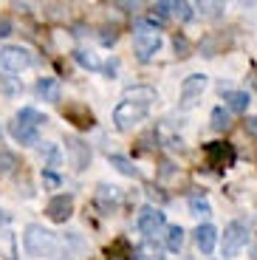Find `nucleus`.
Instances as JSON below:
<instances>
[{
	"mask_svg": "<svg viewBox=\"0 0 257 260\" xmlns=\"http://www.w3.org/2000/svg\"><path fill=\"white\" fill-rule=\"evenodd\" d=\"M43 122H45V116L37 108H20L14 122L9 124V133L20 144H37L40 142V124Z\"/></svg>",
	"mask_w": 257,
	"mask_h": 260,
	"instance_id": "f257e3e1",
	"label": "nucleus"
},
{
	"mask_svg": "<svg viewBox=\"0 0 257 260\" xmlns=\"http://www.w3.org/2000/svg\"><path fill=\"white\" fill-rule=\"evenodd\" d=\"M23 246L31 257H51L57 252V238L40 223H28L26 232H23Z\"/></svg>",
	"mask_w": 257,
	"mask_h": 260,
	"instance_id": "f03ea898",
	"label": "nucleus"
},
{
	"mask_svg": "<svg viewBox=\"0 0 257 260\" xmlns=\"http://www.w3.org/2000/svg\"><path fill=\"white\" fill-rule=\"evenodd\" d=\"M133 31H136V34H133L136 54H139V59H142V62H147L153 54H158V48H161V34L155 31L150 23H139Z\"/></svg>",
	"mask_w": 257,
	"mask_h": 260,
	"instance_id": "7ed1b4c3",
	"label": "nucleus"
},
{
	"mask_svg": "<svg viewBox=\"0 0 257 260\" xmlns=\"http://www.w3.org/2000/svg\"><path fill=\"white\" fill-rule=\"evenodd\" d=\"M204 156H206V164L215 173H223V170L235 167L238 153H235V147L229 142H209V144H204Z\"/></svg>",
	"mask_w": 257,
	"mask_h": 260,
	"instance_id": "20e7f679",
	"label": "nucleus"
},
{
	"mask_svg": "<svg viewBox=\"0 0 257 260\" xmlns=\"http://www.w3.org/2000/svg\"><path fill=\"white\" fill-rule=\"evenodd\" d=\"M147 105H139V102H119L116 105V111H113V124L119 130H133L139 122H144L147 119Z\"/></svg>",
	"mask_w": 257,
	"mask_h": 260,
	"instance_id": "39448f33",
	"label": "nucleus"
},
{
	"mask_svg": "<svg viewBox=\"0 0 257 260\" xmlns=\"http://www.w3.org/2000/svg\"><path fill=\"white\" fill-rule=\"evenodd\" d=\"M246 241H249L246 223L243 221H232L229 226L223 229V235H220V254H223V257H235V254L246 246Z\"/></svg>",
	"mask_w": 257,
	"mask_h": 260,
	"instance_id": "423d86ee",
	"label": "nucleus"
},
{
	"mask_svg": "<svg viewBox=\"0 0 257 260\" xmlns=\"http://www.w3.org/2000/svg\"><path fill=\"white\" fill-rule=\"evenodd\" d=\"M34 57L28 48H20V46H3L0 48V65L6 68L9 74H20L26 71V68H31Z\"/></svg>",
	"mask_w": 257,
	"mask_h": 260,
	"instance_id": "0eeeda50",
	"label": "nucleus"
},
{
	"mask_svg": "<svg viewBox=\"0 0 257 260\" xmlns=\"http://www.w3.org/2000/svg\"><path fill=\"white\" fill-rule=\"evenodd\" d=\"M62 116H65V122H71L77 130H90L97 124V116H93V111L85 102H65Z\"/></svg>",
	"mask_w": 257,
	"mask_h": 260,
	"instance_id": "6e6552de",
	"label": "nucleus"
},
{
	"mask_svg": "<svg viewBox=\"0 0 257 260\" xmlns=\"http://www.w3.org/2000/svg\"><path fill=\"white\" fill-rule=\"evenodd\" d=\"M206 88V77L204 74H192L181 82V108H195Z\"/></svg>",
	"mask_w": 257,
	"mask_h": 260,
	"instance_id": "1a4fd4ad",
	"label": "nucleus"
},
{
	"mask_svg": "<svg viewBox=\"0 0 257 260\" xmlns=\"http://www.w3.org/2000/svg\"><path fill=\"white\" fill-rule=\"evenodd\" d=\"M45 215H48L54 223H65L74 215V198L71 195H65V192L54 195L51 201L45 204Z\"/></svg>",
	"mask_w": 257,
	"mask_h": 260,
	"instance_id": "9d476101",
	"label": "nucleus"
},
{
	"mask_svg": "<svg viewBox=\"0 0 257 260\" xmlns=\"http://www.w3.org/2000/svg\"><path fill=\"white\" fill-rule=\"evenodd\" d=\"M136 226H139V232H142V235L153 238V235L164 226V212L155 209V207H144L142 212H139V218H136Z\"/></svg>",
	"mask_w": 257,
	"mask_h": 260,
	"instance_id": "9b49d317",
	"label": "nucleus"
},
{
	"mask_svg": "<svg viewBox=\"0 0 257 260\" xmlns=\"http://www.w3.org/2000/svg\"><path fill=\"white\" fill-rule=\"evenodd\" d=\"M65 153H68V158H71L74 170H85L90 164V147L82 142V139H77V136L65 139Z\"/></svg>",
	"mask_w": 257,
	"mask_h": 260,
	"instance_id": "f8f14e48",
	"label": "nucleus"
},
{
	"mask_svg": "<svg viewBox=\"0 0 257 260\" xmlns=\"http://www.w3.org/2000/svg\"><path fill=\"white\" fill-rule=\"evenodd\" d=\"M34 91H37V96L45 99V102H59V96H62V85H59V79H54V77H43V79H37Z\"/></svg>",
	"mask_w": 257,
	"mask_h": 260,
	"instance_id": "ddd939ff",
	"label": "nucleus"
},
{
	"mask_svg": "<svg viewBox=\"0 0 257 260\" xmlns=\"http://www.w3.org/2000/svg\"><path fill=\"white\" fill-rule=\"evenodd\" d=\"M105 260H136L133 246H130L127 238H116L105 246Z\"/></svg>",
	"mask_w": 257,
	"mask_h": 260,
	"instance_id": "4468645a",
	"label": "nucleus"
},
{
	"mask_svg": "<svg viewBox=\"0 0 257 260\" xmlns=\"http://www.w3.org/2000/svg\"><path fill=\"white\" fill-rule=\"evenodd\" d=\"M218 238H220V235H218V229H215L212 223H204V226L195 229V243H198V249H201L204 254L212 252L215 243H218Z\"/></svg>",
	"mask_w": 257,
	"mask_h": 260,
	"instance_id": "2eb2a0df",
	"label": "nucleus"
},
{
	"mask_svg": "<svg viewBox=\"0 0 257 260\" xmlns=\"http://www.w3.org/2000/svg\"><path fill=\"white\" fill-rule=\"evenodd\" d=\"M124 102H139V105H153L155 99H158V93L153 91V88H150V85H136V88H127V91H124Z\"/></svg>",
	"mask_w": 257,
	"mask_h": 260,
	"instance_id": "dca6fc26",
	"label": "nucleus"
},
{
	"mask_svg": "<svg viewBox=\"0 0 257 260\" xmlns=\"http://www.w3.org/2000/svg\"><path fill=\"white\" fill-rule=\"evenodd\" d=\"M136 257H139V260H167V257H164V249H161L153 238H144L142 246L136 249Z\"/></svg>",
	"mask_w": 257,
	"mask_h": 260,
	"instance_id": "f3484780",
	"label": "nucleus"
},
{
	"mask_svg": "<svg viewBox=\"0 0 257 260\" xmlns=\"http://www.w3.org/2000/svg\"><path fill=\"white\" fill-rule=\"evenodd\" d=\"M223 102H226V108H229V111L243 113L246 108H249L251 96H249L246 91H223Z\"/></svg>",
	"mask_w": 257,
	"mask_h": 260,
	"instance_id": "a211bd4d",
	"label": "nucleus"
},
{
	"mask_svg": "<svg viewBox=\"0 0 257 260\" xmlns=\"http://www.w3.org/2000/svg\"><path fill=\"white\" fill-rule=\"evenodd\" d=\"M110 164H113L122 176H127V178H139V176H142V173L133 167V161H130V158H124V156H116V153H113V156H110Z\"/></svg>",
	"mask_w": 257,
	"mask_h": 260,
	"instance_id": "6ab92c4d",
	"label": "nucleus"
},
{
	"mask_svg": "<svg viewBox=\"0 0 257 260\" xmlns=\"http://www.w3.org/2000/svg\"><path fill=\"white\" fill-rule=\"evenodd\" d=\"M116 198H119V189L116 187H108V184H99V192H97V201L102 204L105 209H110L116 204Z\"/></svg>",
	"mask_w": 257,
	"mask_h": 260,
	"instance_id": "aec40b11",
	"label": "nucleus"
},
{
	"mask_svg": "<svg viewBox=\"0 0 257 260\" xmlns=\"http://www.w3.org/2000/svg\"><path fill=\"white\" fill-rule=\"evenodd\" d=\"M181 246H184V229L178 223H173L167 229V249L170 252H181Z\"/></svg>",
	"mask_w": 257,
	"mask_h": 260,
	"instance_id": "412c9836",
	"label": "nucleus"
},
{
	"mask_svg": "<svg viewBox=\"0 0 257 260\" xmlns=\"http://www.w3.org/2000/svg\"><path fill=\"white\" fill-rule=\"evenodd\" d=\"M74 59H77L82 68H88V71H99V68H102V62L97 59V54L82 51V48H79V51H74Z\"/></svg>",
	"mask_w": 257,
	"mask_h": 260,
	"instance_id": "4be33fe9",
	"label": "nucleus"
},
{
	"mask_svg": "<svg viewBox=\"0 0 257 260\" xmlns=\"http://www.w3.org/2000/svg\"><path fill=\"white\" fill-rule=\"evenodd\" d=\"M189 212L195 218H206V215H212V207H209L206 198H189Z\"/></svg>",
	"mask_w": 257,
	"mask_h": 260,
	"instance_id": "5701e85b",
	"label": "nucleus"
},
{
	"mask_svg": "<svg viewBox=\"0 0 257 260\" xmlns=\"http://www.w3.org/2000/svg\"><path fill=\"white\" fill-rule=\"evenodd\" d=\"M192 9H195L192 3H186V0H175V3H173V17L184 23V20L192 17Z\"/></svg>",
	"mask_w": 257,
	"mask_h": 260,
	"instance_id": "b1692460",
	"label": "nucleus"
},
{
	"mask_svg": "<svg viewBox=\"0 0 257 260\" xmlns=\"http://www.w3.org/2000/svg\"><path fill=\"white\" fill-rule=\"evenodd\" d=\"M14 167H20V164H17V156H14V153H6V150H0V176L12 173Z\"/></svg>",
	"mask_w": 257,
	"mask_h": 260,
	"instance_id": "393cba45",
	"label": "nucleus"
},
{
	"mask_svg": "<svg viewBox=\"0 0 257 260\" xmlns=\"http://www.w3.org/2000/svg\"><path fill=\"white\" fill-rule=\"evenodd\" d=\"M229 111H223V108H215V111H212V127L215 130H226V127H229Z\"/></svg>",
	"mask_w": 257,
	"mask_h": 260,
	"instance_id": "a878e982",
	"label": "nucleus"
},
{
	"mask_svg": "<svg viewBox=\"0 0 257 260\" xmlns=\"http://www.w3.org/2000/svg\"><path fill=\"white\" fill-rule=\"evenodd\" d=\"M173 48L178 57H189V40L184 37V34H175L173 37Z\"/></svg>",
	"mask_w": 257,
	"mask_h": 260,
	"instance_id": "bb28decb",
	"label": "nucleus"
},
{
	"mask_svg": "<svg viewBox=\"0 0 257 260\" xmlns=\"http://www.w3.org/2000/svg\"><path fill=\"white\" fill-rule=\"evenodd\" d=\"M0 88L9 93V96H14V93H20V82H14L9 74H0Z\"/></svg>",
	"mask_w": 257,
	"mask_h": 260,
	"instance_id": "cd10ccee",
	"label": "nucleus"
},
{
	"mask_svg": "<svg viewBox=\"0 0 257 260\" xmlns=\"http://www.w3.org/2000/svg\"><path fill=\"white\" fill-rule=\"evenodd\" d=\"M45 156H48L51 167H57V164H59V147H57V144H48V147H45Z\"/></svg>",
	"mask_w": 257,
	"mask_h": 260,
	"instance_id": "c85d7f7f",
	"label": "nucleus"
},
{
	"mask_svg": "<svg viewBox=\"0 0 257 260\" xmlns=\"http://www.w3.org/2000/svg\"><path fill=\"white\" fill-rule=\"evenodd\" d=\"M116 37H119V34H116V26H110V28H105V34L99 40H102V46H113Z\"/></svg>",
	"mask_w": 257,
	"mask_h": 260,
	"instance_id": "c756f323",
	"label": "nucleus"
},
{
	"mask_svg": "<svg viewBox=\"0 0 257 260\" xmlns=\"http://www.w3.org/2000/svg\"><path fill=\"white\" fill-rule=\"evenodd\" d=\"M14 31V26H12V20L9 17H3V14H0V37H9V34Z\"/></svg>",
	"mask_w": 257,
	"mask_h": 260,
	"instance_id": "7c9ffc66",
	"label": "nucleus"
},
{
	"mask_svg": "<svg viewBox=\"0 0 257 260\" xmlns=\"http://www.w3.org/2000/svg\"><path fill=\"white\" fill-rule=\"evenodd\" d=\"M43 181L51 184V187H59V176H57V173H51V170H43Z\"/></svg>",
	"mask_w": 257,
	"mask_h": 260,
	"instance_id": "2f4dec72",
	"label": "nucleus"
},
{
	"mask_svg": "<svg viewBox=\"0 0 257 260\" xmlns=\"http://www.w3.org/2000/svg\"><path fill=\"white\" fill-rule=\"evenodd\" d=\"M3 223H9V212H6V209H0V226H3Z\"/></svg>",
	"mask_w": 257,
	"mask_h": 260,
	"instance_id": "473e14b6",
	"label": "nucleus"
},
{
	"mask_svg": "<svg viewBox=\"0 0 257 260\" xmlns=\"http://www.w3.org/2000/svg\"><path fill=\"white\" fill-rule=\"evenodd\" d=\"M249 130H251V133H257V119H249Z\"/></svg>",
	"mask_w": 257,
	"mask_h": 260,
	"instance_id": "72a5a7b5",
	"label": "nucleus"
},
{
	"mask_svg": "<svg viewBox=\"0 0 257 260\" xmlns=\"http://www.w3.org/2000/svg\"><path fill=\"white\" fill-rule=\"evenodd\" d=\"M0 136H3V133H0Z\"/></svg>",
	"mask_w": 257,
	"mask_h": 260,
	"instance_id": "f704fd0d",
	"label": "nucleus"
}]
</instances>
